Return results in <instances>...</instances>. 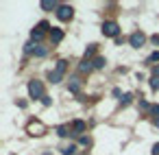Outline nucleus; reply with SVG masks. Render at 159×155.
I'll return each mask as SVG.
<instances>
[{
  "instance_id": "nucleus-11",
  "label": "nucleus",
  "mask_w": 159,
  "mask_h": 155,
  "mask_svg": "<svg viewBox=\"0 0 159 155\" xmlns=\"http://www.w3.org/2000/svg\"><path fill=\"white\" fill-rule=\"evenodd\" d=\"M68 90H70V92H79V90H81V81H79V79H70Z\"/></svg>"
},
{
  "instance_id": "nucleus-13",
  "label": "nucleus",
  "mask_w": 159,
  "mask_h": 155,
  "mask_svg": "<svg viewBox=\"0 0 159 155\" xmlns=\"http://www.w3.org/2000/svg\"><path fill=\"white\" fill-rule=\"evenodd\" d=\"M105 66H107V59H105V57H96V59H94V68L102 70Z\"/></svg>"
},
{
  "instance_id": "nucleus-18",
  "label": "nucleus",
  "mask_w": 159,
  "mask_h": 155,
  "mask_svg": "<svg viewBox=\"0 0 159 155\" xmlns=\"http://www.w3.org/2000/svg\"><path fill=\"white\" fill-rule=\"evenodd\" d=\"M61 153H63V155H72V153H76V144H70V146H66Z\"/></svg>"
},
{
  "instance_id": "nucleus-17",
  "label": "nucleus",
  "mask_w": 159,
  "mask_h": 155,
  "mask_svg": "<svg viewBox=\"0 0 159 155\" xmlns=\"http://www.w3.org/2000/svg\"><path fill=\"white\" fill-rule=\"evenodd\" d=\"M35 55H37V57H46V55H48V48H44V46H37V48H35Z\"/></svg>"
},
{
  "instance_id": "nucleus-22",
  "label": "nucleus",
  "mask_w": 159,
  "mask_h": 155,
  "mask_svg": "<svg viewBox=\"0 0 159 155\" xmlns=\"http://www.w3.org/2000/svg\"><path fill=\"white\" fill-rule=\"evenodd\" d=\"M148 61H159V50H155V53L148 57Z\"/></svg>"
},
{
  "instance_id": "nucleus-21",
  "label": "nucleus",
  "mask_w": 159,
  "mask_h": 155,
  "mask_svg": "<svg viewBox=\"0 0 159 155\" xmlns=\"http://www.w3.org/2000/svg\"><path fill=\"white\" fill-rule=\"evenodd\" d=\"M131 98H133L131 94H124V96L120 98V103H122V105H129V103H131Z\"/></svg>"
},
{
  "instance_id": "nucleus-26",
  "label": "nucleus",
  "mask_w": 159,
  "mask_h": 155,
  "mask_svg": "<svg viewBox=\"0 0 159 155\" xmlns=\"http://www.w3.org/2000/svg\"><path fill=\"white\" fill-rule=\"evenodd\" d=\"M139 107H142V109H148V107H150V105H148V103H146V101H139Z\"/></svg>"
},
{
  "instance_id": "nucleus-4",
  "label": "nucleus",
  "mask_w": 159,
  "mask_h": 155,
  "mask_svg": "<svg viewBox=\"0 0 159 155\" xmlns=\"http://www.w3.org/2000/svg\"><path fill=\"white\" fill-rule=\"evenodd\" d=\"M118 33H120L118 22L109 20V22H105V24H102V35H107V37H118Z\"/></svg>"
},
{
  "instance_id": "nucleus-5",
  "label": "nucleus",
  "mask_w": 159,
  "mask_h": 155,
  "mask_svg": "<svg viewBox=\"0 0 159 155\" xmlns=\"http://www.w3.org/2000/svg\"><path fill=\"white\" fill-rule=\"evenodd\" d=\"M129 42H131V46H133V48H139V46L146 42V35H144L142 31H135V33L129 37Z\"/></svg>"
},
{
  "instance_id": "nucleus-12",
  "label": "nucleus",
  "mask_w": 159,
  "mask_h": 155,
  "mask_svg": "<svg viewBox=\"0 0 159 155\" xmlns=\"http://www.w3.org/2000/svg\"><path fill=\"white\" fill-rule=\"evenodd\" d=\"M72 131L83 133V131H85V122H83V120H74V122H72Z\"/></svg>"
},
{
  "instance_id": "nucleus-10",
  "label": "nucleus",
  "mask_w": 159,
  "mask_h": 155,
  "mask_svg": "<svg viewBox=\"0 0 159 155\" xmlns=\"http://www.w3.org/2000/svg\"><path fill=\"white\" fill-rule=\"evenodd\" d=\"M42 9L50 11V9H59V5H57V0H44V2H42Z\"/></svg>"
},
{
  "instance_id": "nucleus-6",
  "label": "nucleus",
  "mask_w": 159,
  "mask_h": 155,
  "mask_svg": "<svg viewBox=\"0 0 159 155\" xmlns=\"http://www.w3.org/2000/svg\"><path fill=\"white\" fill-rule=\"evenodd\" d=\"M29 131H31L33 135H42V133H44V124H39V122H31V124H29Z\"/></svg>"
},
{
  "instance_id": "nucleus-15",
  "label": "nucleus",
  "mask_w": 159,
  "mask_h": 155,
  "mask_svg": "<svg viewBox=\"0 0 159 155\" xmlns=\"http://www.w3.org/2000/svg\"><path fill=\"white\" fill-rule=\"evenodd\" d=\"M94 53H96V44H89V46L85 48V59H89Z\"/></svg>"
},
{
  "instance_id": "nucleus-1",
  "label": "nucleus",
  "mask_w": 159,
  "mask_h": 155,
  "mask_svg": "<svg viewBox=\"0 0 159 155\" xmlns=\"http://www.w3.org/2000/svg\"><path fill=\"white\" fill-rule=\"evenodd\" d=\"M66 70H68V61L66 59H61V61H57V66H55V70L48 74V79H50V83H61V79H63V74H66Z\"/></svg>"
},
{
  "instance_id": "nucleus-9",
  "label": "nucleus",
  "mask_w": 159,
  "mask_h": 155,
  "mask_svg": "<svg viewBox=\"0 0 159 155\" xmlns=\"http://www.w3.org/2000/svg\"><path fill=\"white\" fill-rule=\"evenodd\" d=\"M94 68V61H89V59H83L81 61V66H79V72H89Z\"/></svg>"
},
{
  "instance_id": "nucleus-25",
  "label": "nucleus",
  "mask_w": 159,
  "mask_h": 155,
  "mask_svg": "<svg viewBox=\"0 0 159 155\" xmlns=\"http://www.w3.org/2000/svg\"><path fill=\"white\" fill-rule=\"evenodd\" d=\"M42 103H44V105H46V107H48V105H50V103H52V101H50V96H44V98H42Z\"/></svg>"
},
{
  "instance_id": "nucleus-24",
  "label": "nucleus",
  "mask_w": 159,
  "mask_h": 155,
  "mask_svg": "<svg viewBox=\"0 0 159 155\" xmlns=\"http://www.w3.org/2000/svg\"><path fill=\"white\" fill-rule=\"evenodd\" d=\"M81 144H85V146H89V144H92V140H89L87 135H83V138H81Z\"/></svg>"
},
{
  "instance_id": "nucleus-7",
  "label": "nucleus",
  "mask_w": 159,
  "mask_h": 155,
  "mask_svg": "<svg viewBox=\"0 0 159 155\" xmlns=\"http://www.w3.org/2000/svg\"><path fill=\"white\" fill-rule=\"evenodd\" d=\"M50 40H52V44H59V42L63 40V31H61V29H52V31H50Z\"/></svg>"
},
{
  "instance_id": "nucleus-20",
  "label": "nucleus",
  "mask_w": 159,
  "mask_h": 155,
  "mask_svg": "<svg viewBox=\"0 0 159 155\" xmlns=\"http://www.w3.org/2000/svg\"><path fill=\"white\" fill-rule=\"evenodd\" d=\"M35 48H37V46H35L33 42H29V44L24 46V53H29V55H31V53H35Z\"/></svg>"
},
{
  "instance_id": "nucleus-14",
  "label": "nucleus",
  "mask_w": 159,
  "mask_h": 155,
  "mask_svg": "<svg viewBox=\"0 0 159 155\" xmlns=\"http://www.w3.org/2000/svg\"><path fill=\"white\" fill-rule=\"evenodd\" d=\"M42 37H44V33H42V31H37V29H33V31H31V40H33V42H39Z\"/></svg>"
},
{
  "instance_id": "nucleus-23",
  "label": "nucleus",
  "mask_w": 159,
  "mask_h": 155,
  "mask_svg": "<svg viewBox=\"0 0 159 155\" xmlns=\"http://www.w3.org/2000/svg\"><path fill=\"white\" fill-rule=\"evenodd\" d=\"M150 114H152V116H157V118H159V105H152V107H150Z\"/></svg>"
},
{
  "instance_id": "nucleus-2",
  "label": "nucleus",
  "mask_w": 159,
  "mask_h": 155,
  "mask_svg": "<svg viewBox=\"0 0 159 155\" xmlns=\"http://www.w3.org/2000/svg\"><path fill=\"white\" fill-rule=\"evenodd\" d=\"M29 94H31V98H44L46 94H44V85H42V81H37V79L29 81Z\"/></svg>"
},
{
  "instance_id": "nucleus-16",
  "label": "nucleus",
  "mask_w": 159,
  "mask_h": 155,
  "mask_svg": "<svg viewBox=\"0 0 159 155\" xmlns=\"http://www.w3.org/2000/svg\"><path fill=\"white\" fill-rule=\"evenodd\" d=\"M48 29H50V24H48V22H46V20H42V22H39V24H37V31H42V33H46V31H48Z\"/></svg>"
},
{
  "instance_id": "nucleus-28",
  "label": "nucleus",
  "mask_w": 159,
  "mask_h": 155,
  "mask_svg": "<svg viewBox=\"0 0 159 155\" xmlns=\"http://www.w3.org/2000/svg\"><path fill=\"white\" fill-rule=\"evenodd\" d=\"M152 77H159V66H155V68H152Z\"/></svg>"
},
{
  "instance_id": "nucleus-29",
  "label": "nucleus",
  "mask_w": 159,
  "mask_h": 155,
  "mask_svg": "<svg viewBox=\"0 0 159 155\" xmlns=\"http://www.w3.org/2000/svg\"><path fill=\"white\" fill-rule=\"evenodd\" d=\"M152 42H155V44H159V35H152Z\"/></svg>"
},
{
  "instance_id": "nucleus-27",
  "label": "nucleus",
  "mask_w": 159,
  "mask_h": 155,
  "mask_svg": "<svg viewBox=\"0 0 159 155\" xmlns=\"http://www.w3.org/2000/svg\"><path fill=\"white\" fill-rule=\"evenodd\" d=\"M152 155H159V142H157V144L152 146Z\"/></svg>"
},
{
  "instance_id": "nucleus-3",
  "label": "nucleus",
  "mask_w": 159,
  "mask_h": 155,
  "mask_svg": "<svg viewBox=\"0 0 159 155\" xmlns=\"http://www.w3.org/2000/svg\"><path fill=\"white\" fill-rule=\"evenodd\" d=\"M72 16H74V9H72L70 5H59V9H57V18H59L61 22L72 20Z\"/></svg>"
},
{
  "instance_id": "nucleus-8",
  "label": "nucleus",
  "mask_w": 159,
  "mask_h": 155,
  "mask_svg": "<svg viewBox=\"0 0 159 155\" xmlns=\"http://www.w3.org/2000/svg\"><path fill=\"white\" fill-rule=\"evenodd\" d=\"M57 135L59 138H66V135H74V133H72V129L68 124H61V127H57Z\"/></svg>"
},
{
  "instance_id": "nucleus-19",
  "label": "nucleus",
  "mask_w": 159,
  "mask_h": 155,
  "mask_svg": "<svg viewBox=\"0 0 159 155\" xmlns=\"http://www.w3.org/2000/svg\"><path fill=\"white\" fill-rule=\"evenodd\" d=\"M150 90H155V92L159 90V77H152L150 79Z\"/></svg>"
}]
</instances>
